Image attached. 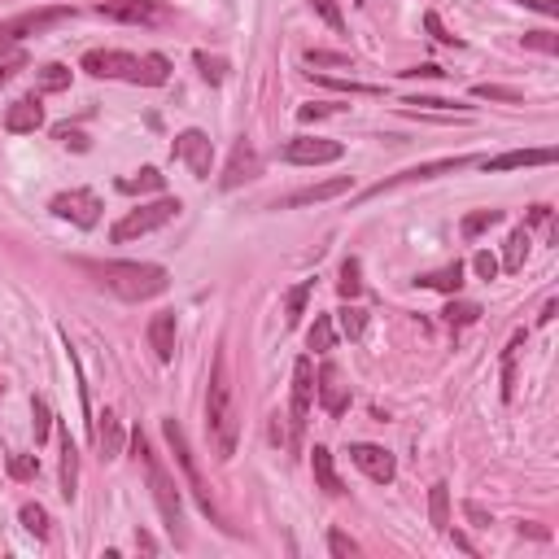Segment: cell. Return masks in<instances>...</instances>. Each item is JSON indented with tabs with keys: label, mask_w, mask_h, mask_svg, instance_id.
<instances>
[{
	"label": "cell",
	"mask_w": 559,
	"mask_h": 559,
	"mask_svg": "<svg viewBox=\"0 0 559 559\" xmlns=\"http://www.w3.org/2000/svg\"><path fill=\"white\" fill-rule=\"evenodd\" d=\"M18 520H22V525H27V533H35V538H49V525H53V520H49V511H44L40 503H22V511H18Z\"/></svg>",
	"instance_id": "31"
},
{
	"label": "cell",
	"mask_w": 559,
	"mask_h": 559,
	"mask_svg": "<svg viewBox=\"0 0 559 559\" xmlns=\"http://www.w3.org/2000/svg\"><path fill=\"white\" fill-rule=\"evenodd\" d=\"M420 289H437V293H459L463 289V263H450L442 271H428V276L415 280Z\"/></svg>",
	"instance_id": "23"
},
{
	"label": "cell",
	"mask_w": 559,
	"mask_h": 559,
	"mask_svg": "<svg viewBox=\"0 0 559 559\" xmlns=\"http://www.w3.org/2000/svg\"><path fill=\"white\" fill-rule=\"evenodd\" d=\"M402 105H407V110H437V114L455 110V101H442V97H407Z\"/></svg>",
	"instance_id": "46"
},
{
	"label": "cell",
	"mask_w": 559,
	"mask_h": 559,
	"mask_svg": "<svg viewBox=\"0 0 559 559\" xmlns=\"http://www.w3.org/2000/svg\"><path fill=\"white\" fill-rule=\"evenodd\" d=\"M463 511H468V520H472V525H490V511H485L481 503H468Z\"/></svg>",
	"instance_id": "53"
},
{
	"label": "cell",
	"mask_w": 559,
	"mask_h": 559,
	"mask_svg": "<svg viewBox=\"0 0 559 559\" xmlns=\"http://www.w3.org/2000/svg\"><path fill=\"white\" fill-rule=\"evenodd\" d=\"M40 127H44V105H40V97H18L5 110V132L22 136V132H40Z\"/></svg>",
	"instance_id": "16"
},
{
	"label": "cell",
	"mask_w": 559,
	"mask_h": 559,
	"mask_svg": "<svg viewBox=\"0 0 559 559\" xmlns=\"http://www.w3.org/2000/svg\"><path fill=\"white\" fill-rule=\"evenodd\" d=\"M35 442H44V437H49V428H53V411H49V402L44 398H35Z\"/></svg>",
	"instance_id": "44"
},
{
	"label": "cell",
	"mask_w": 559,
	"mask_h": 559,
	"mask_svg": "<svg viewBox=\"0 0 559 559\" xmlns=\"http://www.w3.org/2000/svg\"><path fill=\"white\" fill-rule=\"evenodd\" d=\"M263 175V158H258V149L249 145V140H241V145L232 149V158H228V171H223V188H241V184H249V180H258Z\"/></svg>",
	"instance_id": "14"
},
{
	"label": "cell",
	"mask_w": 559,
	"mask_h": 559,
	"mask_svg": "<svg viewBox=\"0 0 559 559\" xmlns=\"http://www.w3.org/2000/svg\"><path fill=\"white\" fill-rule=\"evenodd\" d=\"M79 494V446L70 442V428H62V498Z\"/></svg>",
	"instance_id": "22"
},
{
	"label": "cell",
	"mask_w": 559,
	"mask_h": 559,
	"mask_svg": "<svg viewBox=\"0 0 559 559\" xmlns=\"http://www.w3.org/2000/svg\"><path fill=\"white\" fill-rule=\"evenodd\" d=\"M477 319H481V306H477V302H450V306H446V324H450V328L477 324Z\"/></svg>",
	"instance_id": "38"
},
{
	"label": "cell",
	"mask_w": 559,
	"mask_h": 559,
	"mask_svg": "<svg viewBox=\"0 0 559 559\" xmlns=\"http://www.w3.org/2000/svg\"><path fill=\"white\" fill-rule=\"evenodd\" d=\"M197 62V70H201V79L206 83H214V88H219L223 79H228V62H223V57H210V53H197L193 57Z\"/></svg>",
	"instance_id": "37"
},
{
	"label": "cell",
	"mask_w": 559,
	"mask_h": 559,
	"mask_svg": "<svg viewBox=\"0 0 559 559\" xmlns=\"http://www.w3.org/2000/svg\"><path fill=\"white\" fill-rule=\"evenodd\" d=\"M180 214V197H158V201H145V206H136L127 219H118L114 223V232H110V241L114 245H127V241H136V236H149V232H158L166 228V223Z\"/></svg>",
	"instance_id": "6"
},
{
	"label": "cell",
	"mask_w": 559,
	"mask_h": 559,
	"mask_svg": "<svg viewBox=\"0 0 559 559\" xmlns=\"http://www.w3.org/2000/svg\"><path fill=\"white\" fill-rule=\"evenodd\" d=\"M525 258H529V232L516 228L507 236V249H503V263H498V271H520V267H525Z\"/></svg>",
	"instance_id": "24"
},
{
	"label": "cell",
	"mask_w": 559,
	"mask_h": 559,
	"mask_svg": "<svg viewBox=\"0 0 559 559\" xmlns=\"http://www.w3.org/2000/svg\"><path fill=\"white\" fill-rule=\"evenodd\" d=\"M341 149L337 140H319V136H297L284 145V162H293V166H324V162H337L341 158Z\"/></svg>",
	"instance_id": "12"
},
{
	"label": "cell",
	"mask_w": 559,
	"mask_h": 559,
	"mask_svg": "<svg viewBox=\"0 0 559 559\" xmlns=\"http://www.w3.org/2000/svg\"><path fill=\"white\" fill-rule=\"evenodd\" d=\"M319 83H324V88H337V92H354V97H372V83H354V79H324L319 75Z\"/></svg>",
	"instance_id": "45"
},
{
	"label": "cell",
	"mask_w": 559,
	"mask_h": 559,
	"mask_svg": "<svg viewBox=\"0 0 559 559\" xmlns=\"http://www.w3.org/2000/svg\"><path fill=\"white\" fill-rule=\"evenodd\" d=\"M494 223H503V210H477V214H468V219L459 223V232L472 241V236H481L485 228H494Z\"/></svg>",
	"instance_id": "35"
},
{
	"label": "cell",
	"mask_w": 559,
	"mask_h": 559,
	"mask_svg": "<svg viewBox=\"0 0 559 559\" xmlns=\"http://www.w3.org/2000/svg\"><path fill=\"white\" fill-rule=\"evenodd\" d=\"M132 446H136V455L145 459V472H149V490H153V503H158V516H162V525L171 529V538L175 542H188L184 538V498H180V485H175V477H171V468L162 463V455L149 446V437L140 433H132Z\"/></svg>",
	"instance_id": "4"
},
{
	"label": "cell",
	"mask_w": 559,
	"mask_h": 559,
	"mask_svg": "<svg viewBox=\"0 0 559 559\" xmlns=\"http://www.w3.org/2000/svg\"><path fill=\"white\" fill-rule=\"evenodd\" d=\"M315 394H319V402H324L328 415H346V411H350V385L341 380V367H337V363H324V367H319Z\"/></svg>",
	"instance_id": "15"
},
{
	"label": "cell",
	"mask_w": 559,
	"mask_h": 559,
	"mask_svg": "<svg viewBox=\"0 0 559 559\" xmlns=\"http://www.w3.org/2000/svg\"><path fill=\"white\" fill-rule=\"evenodd\" d=\"M525 350V332H516L511 337V346L503 350V398L511 402V394H516V354Z\"/></svg>",
	"instance_id": "29"
},
{
	"label": "cell",
	"mask_w": 559,
	"mask_h": 559,
	"mask_svg": "<svg viewBox=\"0 0 559 559\" xmlns=\"http://www.w3.org/2000/svg\"><path fill=\"white\" fill-rule=\"evenodd\" d=\"M341 193H350V175H337V180H324V184H311V188H297V193H289L280 206L284 210L315 206V201H332V197H341Z\"/></svg>",
	"instance_id": "17"
},
{
	"label": "cell",
	"mask_w": 559,
	"mask_h": 559,
	"mask_svg": "<svg viewBox=\"0 0 559 559\" xmlns=\"http://www.w3.org/2000/svg\"><path fill=\"white\" fill-rule=\"evenodd\" d=\"M555 311H559V302H555V297H551V302H546V306H542V315H538V324H551V319H555Z\"/></svg>",
	"instance_id": "54"
},
{
	"label": "cell",
	"mask_w": 559,
	"mask_h": 559,
	"mask_svg": "<svg viewBox=\"0 0 559 559\" xmlns=\"http://www.w3.org/2000/svg\"><path fill=\"white\" fill-rule=\"evenodd\" d=\"M149 350L158 354V363H175V311L149 319Z\"/></svg>",
	"instance_id": "19"
},
{
	"label": "cell",
	"mask_w": 559,
	"mask_h": 559,
	"mask_svg": "<svg viewBox=\"0 0 559 559\" xmlns=\"http://www.w3.org/2000/svg\"><path fill=\"white\" fill-rule=\"evenodd\" d=\"M424 27H428V35H433V40L437 44H446V49H459V35H450L446 27H442V18H437V14H424Z\"/></svg>",
	"instance_id": "41"
},
{
	"label": "cell",
	"mask_w": 559,
	"mask_h": 559,
	"mask_svg": "<svg viewBox=\"0 0 559 559\" xmlns=\"http://www.w3.org/2000/svg\"><path fill=\"white\" fill-rule=\"evenodd\" d=\"M455 546H459V551H468V555H477V546H472L468 538H463V533H455Z\"/></svg>",
	"instance_id": "56"
},
{
	"label": "cell",
	"mask_w": 559,
	"mask_h": 559,
	"mask_svg": "<svg viewBox=\"0 0 559 559\" xmlns=\"http://www.w3.org/2000/svg\"><path fill=\"white\" fill-rule=\"evenodd\" d=\"M328 551L337 555V559H350V555H359V542L346 538L341 529H332V533H328Z\"/></svg>",
	"instance_id": "42"
},
{
	"label": "cell",
	"mask_w": 559,
	"mask_h": 559,
	"mask_svg": "<svg viewBox=\"0 0 559 559\" xmlns=\"http://www.w3.org/2000/svg\"><path fill=\"white\" fill-rule=\"evenodd\" d=\"M53 214L57 219H70L75 228H97L101 223V197L92 188H70V193L53 197Z\"/></svg>",
	"instance_id": "9"
},
{
	"label": "cell",
	"mask_w": 559,
	"mask_h": 559,
	"mask_svg": "<svg viewBox=\"0 0 559 559\" xmlns=\"http://www.w3.org/2000/svg\"><path fill=\"white\" fill-rule=\"evenodd\" d=\"M446 70L442 66H433V62H424V66H411V70H402V79H442Z\"/></svg>",
	"instance_id": "50"
},
{
	"label": "cell",
	"mask_w": 559,
	"mask_h": 559,
	"mask_svg": "<svg viewBox=\"0 0 559 559\" xmlns=\"http://www.w3.org/2000/svg\"><path fill=\"white\" fill-rule=\"evenodd\" d=\"M311 293H315V280H302V284H293V289H289V297H284V311H289L284 319H289V328L297 324V319H302L306 297H311Z\"/></svg>",
	"instance_id": "34"
},
{
	"label": "cell",
	"mask_w": 559,
	"mask_h": 559,
	"mask_svg": "<svg viewBox=\"0 0 559 559\" xmlns=\"http://www.w3.org/2000/svg\"><path fill=\"white\" fill-rule=\"evenodd\" d=\"M477 162H481V158H468V153H459V158H442V162L407 166L402 175H389V180L372 184L363 197H380V193H389V188H398V184H424V180H437V175H455V171H463V166H477Z\"/></svg>",
	"instance_id": "8"
},
{
	"label": "cell",
	"mask_w": 559,
	"mask_h": 559,
	"mask_svg": "<svg viewBox=\"0 0 559 559\" xmlns=\"http://www.w3.org/2000/svg\"><path fill=\"white\" fill-rule=\"evenodd\" d=\"M324 114H337V105H302V110H297L302 123H315V118H324Z\"/></svg>",
	"instance_id": "51"
},
{
	"label": "cell",
	"mask_w": 559,
	"mask_h": 559,
	"mask_svg": "<svg viewBox=\"0 0 559 559\" xmlns=\"http://www.w3.org/2000/svg\"><path fill=\"white\" fill-rule=\"evenodd\" d=\"M350 459H354V468L359 472H367L376 485H389L398 477V463H394V455H389L385 446H372V442H354L350 446Z\"/></svg>",
	"instance_id": "13"
},
{
	"label": "cell",
	"mask_w": 559,
	"mask_h": 559,
	"mask_svg": "<svg viewBox=\"0 0 559 559\" xmlns=\"http://www.w3.org/2000/svg\"><path fill=\"white\" fill-rule=\"evenodd\" d=\"M555 149H511L498 153V158H481L485 171H516V166H551Z\"/></svg>",
	"instance_id": "18"
},
{
	"label": "cell",
	"mask_w": 559,
	"mask_h": 559,
	"mask_svg": "<svg viewBox=\"0 0 559 559\" xmlns=\"http://www.w3.org/2000/svg\"><path fill=\"white\" fill-rule=\"evenodd\" d=\"M337 324H341V332H346L350 341H363V332H367V311H359L354 302H346L337 311Z\"/></svg>",
	"instance_id": "30"
},
{
	"label": "cell",
	"mask_w": 559,
	"mask_h": 559,
	"mask_svg": "<svg viewBox=\"0 0 559 559\" xmlns=\"http://www.w3.org/2000/svg\"><path fill=\"white\" fill-rule=\"evenodd\" d=\"M337 293L346 297V302H354V297L363 293V263H359V258H346V263H341V280H337Z\"/></svg>",
	"instance_id": "26"
},
{
	"label": "cell",
	"mask_w": 559,
	"mask_h": 559,
	"mask_svg": "<svg viewBox=\"0 0 559 559\" xmlns=\"http://www.w3.org/2000/svg\"><path fill=\"white\" fill-rule=\"evenodd\" d=\"M428 520H433L437 529H450V485L437 481L433 490H428Z\"/></svg>",
	"instance_id": "25"
},
{
	"label": "cell",
	"mask_w": 559,
	"mask_h": 559,
	"mask_svg": "<svg viewBox=\"0 0 559 559\" xmlns=\"http://www.w3.org/2000/svg\"><path fill=\"white\" fill-rule=\"evenodd\" d=\"M311 9H315V14L324 18V22H328L332 31H341V9H337V0H311Z\"/></svg>",
	"instance_id": "47"
},
{
	"label": "cell",
	"mask_w": 559,
	"mask_h": 559,
	"mask_svg": "<svg viewBox=\"0 0 559 559\" xmlns=\"http://www.w3.org/2000/svg\"><path fill=\"white\" fill-rule=\"evenodd\" d=\"M9 477H18V481L40 477V459L35 455H9Z\"/></svg>",
	"instance_id": "39"
},
{
	"label": "cell",
	"mask_w": 559,
	"mask_h": 559,
	"mask_svg": "<svg viewBox=\"0 0 559 559\" xmlns=\"http://www.w3.org/2000/svg\"><path fill=\"white\" fill-rule=\"evenodd\" d=\"M354 5H363V0H354Z\"/></svg>",
	"instance_id": "57"
},
{
	"label": "cell",
	"mask_w": 559,
	"mask_h": 559,
	"mask_svg": "<svg viewBox=\"0 0 559 559\" xmlns=\"http://www.w3.org/2000/svg\"><path fill=\"white\" fill-rule=\"evenodd\" d=\"M525 49H538V53H546V57H555L559 53V40L551 31H529L525 35Z\"/></svg>",
	"instance_id": "43"
},
{
	"label": "cell",
	"mask_w": 559,
	"mask_h": 559,
	"mask_svg": "<svg viewBox=\"0 0 559 559\" xmlns=\"http://www.w3.org/2000/svg\"><path fill=\"white\" fill-rule=\"evenodd\" d=\"M311 398H315V363H311V359H297V363H293V411H289V420H293V442L302 437V428H306V415H311Z\"/></svg>",
	"instance_id": "11"
},
{
	"label": "cell",
	"mask_w": 559,
	"mask_h": 559,
	"mask_svg": "<svg viewBox=\"0 0 559 559\" xmlns=\"http://www.w3.org/2000/svg\"><path fill=\"white\" fill-rule=\"evenodd\" d=\"M79 70H88L92 79H127V83H140V88H162L171 79V62L162 53H118V49H92L83 53Z\"/></svg>",
	"instance_id": "3"
},
{
	"label": "cell",
	"mask_w": 559,
	"mask_h": 559,
	"mask_svg": "<svg viewBox=\"0 0 559 559\" xmlns=\"http://www.w3.org/2000/svg\"><path fill=\"white\" fill-rule=\"evenodd\" d=\"M516 5L538 9V14H546V18H559V0H516Z\"/></svg>",
	"instance_id": "52"
},
{
	"label": "cell",
	"mask_w": 559,
	"mask_h": 559,
	"mask_svg": "<svg viewBox=\"0 0 559 559\" xmlns=\"http://www.w3.org/2000/svg\"><path fill=\"white\" fill-rule=\"evenodd\" d=\"M97 14L110 22H127V27H166L171 5H162V0H101Z\"/></svg>",
	"instance_id": "7"
},
{
	"label": "cell",
	"mask_w": 559,
	"mask_h": 559,
	"mask_svg": "<svg viewBox=\"0 0 559 559\" xmlns=\"http://www.w3.org/2000/svg\"><path fill=\"white\" fill-rule=\"evenodd\" d=\"M306 341H311V350H319V354L337 346V324H332V315H315L311 337H306Z\"/></svg>",
	"instance_id": "32"
},
{
	"label": "cell",
	"mask_w": 559,
	"mask_h": 559,
	"mask_svg": "<svg viewBox=\"0 0 559 559\" xmlns=\"http://www.w3.org/2000/svg\"><path fill=\"white\" fill-rule=\"evenodd\" d=\"M22 66H27V49H22V44H5V40H0V88H5V83L14 79Z\"/></svg>",
	"instance_id": "27"
},
{
	"label": "cell",
	"mask_w": 559,
	"mask_h": 559,
	"mask_svg": "<svg viewBox=\"0 0 559 559\" xmlns=\"http://www.w3.org/2000/svg\"><path fill=\"white\" fill-rule=\"evenodd\" d=\"M311 472H315V485L324 494H346V485H341V477H337V468H332V450L328 446H315L311 450Z\"/></svg>",
	"instance_id": "21"
},
{
	"label": "cell",
	"mask_w": 559,
	"mask_h": 559,
	"mask_svg": "<svg viewBox=\"0 0 559 559\" xmlns=\"http://www.w3.org/2000/svg\"><path fill=\"white\" fill-rule=\"evenodd\" d=\"M162 171L158 166H145V171H136L132 180H118V188H123V193H162Z\"/></svg>",
	"instance_id": "28"
},
{
	"label": "cell",
	"mask_w": 559,
	"mask_h": 559,
	"mask_svg": "<svg viewBox=\"0 0 559 559\" xmlns=\"http://www.w3.org/2000/svg\"><path fill=\"white\" fill-rule=\"evenodd\" d=\"M306 66H341V70H346V66H354V57H350V53H328V49H311V53H306Z\"/></svg>",
	"instance_id": "40"
},
{
	"label": "cell",
	"mask_w": 559,
	"mask_h": 559,
	"mask_svg": "<svg viewBox=\"0 0 559 559\" xmlns=\"http://www.w3.org/2000/svg\"><path fill=\"white\" fill-rule=\"evenodd\" d=\"M79 271H88L97 284H105L114 297H123V302H149V297L166 293V267L158 263H88V258H75Z\"/></svg>",
	"instance_id": "2"
},
{
	"label": "cell",
	"mask_w": 559,
	"mask_h": 559,
	"mask_svg": "<svg viewBox=\"0 0 559 559\" xmlns=\"http://www.w3.org/2000/svg\"><path fill=\"white\" fill-rule=\"evenodd\" d=\"M206 433L214 455L228 463L236 455V437H241V407H236V380H232V363L228 350H219L210 372V389H206Z\"/></svg>",
	"instance_id": "1"
},
{
	"label": "cell",
	"mask_w": 559,
	"mask_h": 559,
	"mask_svg": "<svg viewBox=\"0 0 559 559\" xmlns=\"http://www.w3.org/2000/svg\"><path fill=\"white\" fill-rule=\"evenodd\" d=\"M472 97H477V101H503V105H520V101H525V92H520V88H503V83H477V88H472Z\"/></svg>",
	"instance_id": "33"
},
{
	"label": "cell",
	"mask_w": 559,
	"mask_h": 559,
	"mask_svg": "<svg viewBox=\"0 0 559 559\" xmlns=\"http://www.w3.org/2000/svg\"><path fill=\"white\" fill-rule=\"evenodd\" d=\"M162 437H166V446H171L175 463H180V472H184L188 490H193V498H197V507L206 511L210 520H219V507H214V498H210V485H206V477H201L197 455H193V446H188V433L180 428V420H175V415H166V420H162Z\"/></svg>",
	"instance_id": "5"
},
{
	"label": "cell",
	"mask_w": 559,
	"mask_h": 559,
	"mask_svg": "<svg viewBox=\"0 0 559 559\" xmlns=\"http://www.w3.org/2000/svg\"><path fill=\"white\" fill-rule=\"evenodd\" d=\"M472 267H477V276H481V280H494V276H498V258L490 254V249H481V254L472 258Z\"/></svg>",
	"instance_id": "48"
},
{
	"label": "cell",
	"mask_w": 559,
	"mask_h": 559,
	"mask_svg": "<svg viewBox=\"0 0 559 559\" xmlns=\"http://www.w3.org/2000/svg\"><path fill=\"white\" fill-rule=\"evenodd\" d=\"M136 546H140V551H158V542H153L149 533H136Z\"/></svg>",
	"instance_id": "55"
},
{
	"label": "cell",
	"mask_w": 559,
	"mask_h": 559,
	"mask_svg": "<svg viewBox=\"0 0 559 559\" xmlns=\"http://www.w3.org/2000/svg\"><path fill=\"white\" fill-rule=\"evenodd\" d=\"M175 158H180L188 171L197 175V180H210V166H214V145L206 132H197V127H188V132L175 136Z\"/></svg>",
	"instance_id": "10"
},
{
	"label": "cell",
	"mask_w": 559,
	"mask_h": 559,
	"mask_svg": "<svg viewBox=\"0 0 559 559\" xmlns=\"http://www.w3.org/2000/svg\"><path fill=\"white\" fill-rule=\"evenodd\" d=\"M92 437H97V450H101V459H105V463L123 455V424H118V415H114V411H105V415H101L97 428H92Z\"/></svg>",
	"instance_id": "20"
},
{
	"label": "cell",
	"mask_w": 559,
	"mask_h": 559,
	"mask_svg": "<svg viewBox=\"0 0 559 559\" xmlns=\"http://www.w3.org/2000/svg\"><path fill=\"white\" fill-rule=\"evenodd\" d=\"M66 88H70V66L49 62L40 70V92H66Z\"/></svg>",
	"instance_id": "36"
},
{
	"label": "cell",
	"mask_w": 559,
	"mask_h": 559,
	"mask_svg": "<svg viewBox=\"0 0 559 559\" xmlns=\"http://www.w3.org/2000/svg\"><path fill=\"white\" fill-rule=\"evenodd\" d=\"M53 136H57V140H62V145H70V149H79V153H83V149H88V136H83V132H79V127H57V132H53Z\"/></svg>",
	"instance_id": "49"
}]
</instances>
